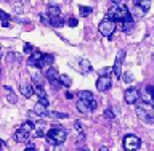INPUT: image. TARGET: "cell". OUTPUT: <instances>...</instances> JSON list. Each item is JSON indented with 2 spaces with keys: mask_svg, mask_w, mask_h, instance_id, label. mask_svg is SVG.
I'll list each match as a JSON object with an SVG mask.
<instances>
[{
  "mask_svg": "<svg viewBox=\"0 0 154 151\" xmlns=\"http://www.w3.org/2000/svg\"><path fill=\"white\" fill-rule=\"evenodd\" d=\"M67 138V132L64 129H50L47 132V142L50 145H61L64 143Z\"/></svg>",
  "mask_w": 154,
  "mask_h": 151,
  "instance_id": "1",
  "label": "cell"
},
{
  "mask_svg": "<svg viewBox=\"0 0 154 151\" xmlns=\"http://www.w3.org/2000/svg\"><path fill=\"white\" fill-rule=\"evenodd\" d=\"M128 14H130V11H128V8L125 7V5L114 3V7H111L109 11H108V18L112 19V21H122V19L125 16H128Z\"/></svg>",
  "mask_w": 154,
  "mask_h": 151,
  "instance_id": "2",
  "label": "cell"
},
{
  "mask_svg": "<svg viewBox=\"0 0 154 151\" xmlns=\"http://www.w3.org/2000/svg\"><path fill=\"white\" fill-rule=\"evenodd\" d=\"M98 31H100V34L103 37H111L114 34V31H116V23L112 21V19L106 18V19H103V21L100 23Z\"/></svg>",
  "mask_w": 154,
  "mask_h": 151,
  "instance_id": "3",
  "label": "cell"
},
{
  "mask_svg": "<svg viewBox=\"0 0 154 151\" xmlns=\"http://www.w3.org/2000/svg\"><path fill=\"white\" fill-rule=\"evenodd\" d=\"M122 145H124V149L125 151H137L140 148V138L137 137V135H133V134L125 135Z\"/></svg>",
  "mask_w": 154,
  "mask_h": 151,
  "instance_id": "4",
  "label": "cell"
},
{
  "mask_svg": "<svg viewBox=\"0 0 154 151\" xmlns=\"http://www.w3.org/2000/svg\"><path fill=\"white\" fill-rule=\"evenodd\" d=\"M124 56H125V52L120 50L117 53V58H116V64L112 68V72L116 77H120V74H122V61H124Z\"/></svg>",
  "mask_w": 154,
  "mask_h": 151,
  "instance_id": "5",
  "label": "cell"
},
{
  "mask_svg": "<svg viewBox=\"0 0 154 151\" xmlns=\"http://www.w3.org/2000/svg\"><path fill=\"white\" fill-rule=\"evenodd\" d=\"M111 84H112V82H111L109 76H100L98 80H96V89L100 92H106V90L111 89Z\"/></svg>",
  "mask_w": 154,
  "mask_h": 151,
  "instance_id": "6",
  "label": "cell"
},
{
  "mask_svg": "<svg viewBox=\"0 0 154 151\" xmlns=\"http://www.w3.org/2000/svg\"><path fill=\"white\" fill-rule=\"evenodd\" d=\"M125 101H127L128 105H135L138 101V98H140V92H138V89H128L127 92H125Z\"/></svg>",
  "mask_w": 154,
  "mask_h": 151,
  "instance_id": "7",
  "label": "cell"
},
{
  "mask_svg": "<svg viewBox=\"0 0 154 151\" xmlns=\"http://www.w3.org/2000/svg\"><path fill=\"white\" fill-rule=\"evenodd\" d=\"M141 98L144 103H152V100H154V87L152 85H146L141 90Z\"/></svg>",
  "mask_w": 154,
  "mask_h": 151,
  "instance_id": "8",
  "label": "cell"
},
{
  "mask_svg": "<svg viewBox=\"0 0 154 151\" xmlns=\"http://www.w3.org/2000/svg\"><path fill=\"white\" fill-rule=\"evenodd\" d=\"M29 138H31V132H27V130H24L21 127L14 132V140L18 143H26V142H29Z\"/></svg>",
  "mask_w": 154,
  "mask_h": 151,
  "instance_id": "9",
  "label": "cell"
},
{
  "mask_svg": "<svg viewBox=\"0 0 154 151\" xmlns=\"http://www.w3.org/2000/svg\"><path fill=\"white\" fill-rule=\"evenodd\" d=\"M53 60H55V56H53V55H42V58L37 63V68H38V69H47L48 66L53 64Z\"/></svg>",
  "mask_w": 154,
  "mask_h": 151,
  "instance_id": "10",
  "label": "cell"
},
{
  "mask_svg": "<svg viewBox=\"0 0 154 151\" xmlns=\"http://www.w3.org/2000/svg\"><path fill=\"white\" fill-rule=\"evenodd\" d=\"M42 58V53L40 52H37V50H34L31 55H29V60H27V63L31 66H37V63H38V60Z\"/></svg>",
  "mask_w": 154,
  "mask_h": 151,
  "instance_id": "11",
  "label": "cell"
},
{
  "mask_svg": "<svg viewBox=\"0 0 154 151\" xmlns=\"http://www.w3.org/2000/svg\"><path fill=\"white\" fill-rule=\"evenodd\" d=\"M77 109L80 111L82 114H87L90 111V106H88V101H85V100H77Z\"/></svg>",
  "mask_w": 154,
  "mask_h": 151,
  "instance_id": "12",
  "label": "cell"
},
{
  "mask_svg": "<svg viewBox=\"0 0 154 151\" xmlns=\"http://www.w3.org/2000/svg\"><path fill=\"white\" fill-rule=\"evenodd\" d=\"M19 90H21V93L26 96V98H29V96L34 95V89H32L31 84H23L21 87H19Z\"/></svg>",
  "mask_w": 154,
  "mask_h": 151,
  "instance_id": "13",
  "label": "cell"
},
{
  "mask_svg": "<svg viewBox=\"0 0 154 151\" xmlns=\"http://www.w3.org/2000/svg\"><path fill=\"white\" fill-rule=\"evenodd\" d=\"M135 5H138V7L146 13L148 10L151 8V0H135Z\"/></svg>",
  "mask_w": 154,
  "mask_h": 151,
  "instance_id": "14",
  "label": "cell"
},
{
  "mask_svg": "<svg viewBox=\"0 0 154 151\" xmlns=\"http://www.w3.org/2000/svg\"><path fill=\"white\" fill-rule=\"evenodd\" d=\"M50 18V26H55V27H61L64 24V19L61 16H48Z\"/></svg>",
  "mask_w": 154,
  "mask_h": 151,
  "instance_id": "15",
  "label": "cell"
},
{
  "mask_svg": "<svg viewBox=\"0 0 154 151\" xmlns=\"http://www.w3.org/2000/svg\"><path fill=\"white\" fill-rule=\"evenodd\" d=\"M77 98L88 101V100H91V98H95V96H93V93H91V92H88V90H82V92H79V93H77Z\"/></svg>",
  "mask_w": 154,
  "mask_h": 151,
  "instance_id": "16",
  "label": "cell"
},
{
  "mask_svg": "<svg viewBox=\"0 0 154 151\" xmlns=\"http://www.w3.org/2000/svg\"><path fill=\"white\" fill-rule=\"evenodd\" d=\"M61 10L58 5H48V16H60Z\"/></svg>",
  "mask_w": 154,
  "mask_h": 151,
  "instance_id": "17",
  "label": "cell"
},
{
  "mask_svg": "<svg viewBox=\"0 0 154 151\" xmlns=\"http://www.w3.org/2000/svg\"><path fill=\"white\" fill-rule=\"evenodd\" d=\"M79 66H80L82 72H85V74L91 71V64H90V63L87 61V60H80V61H79Z\"/></svg>",
  "mask_w": 154,
  "mask_h": 151,
  "instance_id": "18",
  "label": "cell"
},
{
  "mask_svg": "<svg viewBox=\"0 0 154 151\" xmlns=\"http://www.w3.org/2000/svg\"><path fill=\"white\" fill-rule=\"evenodd\" d=\"M74 127H75L77 132H79L80 140H84V138H85V130H84V127H82V122H80V121H75V122H74Z\"/></svg>",
  "mask_w": 154,
  "mask_h": 151,
  "instance_id": "19",
  "label": "cell"
},
{
  "mask_svg": "<svg viewBox=\"0 0 154 151\" xmlns=\"http://www.w3.org/2000/svg\"><path fill=\"white\" fill-rule=\"evenodd\" d=\"M47 106H43L42 103H37L35 105V108H34V111H35V114H38V116H47Z\"/></svg>",
  "mask_w": 154,
  "mask_h": 151,
  "instance_id": "20",
  "label": "cell"
},
{
  "mask_svg": "<svg viewBox=\"0 0 154 151\" xmlns=\"http://www.w3.org/2000/svg\"><path fill=\"white\" fill-rule=\"evenodd\" d=\"M58 79H60L61 85H64V87H69V85H71V77H69V76L61 74V76H58Z\"/></svg>",
  "mask_w": 154,
  "mask_h": 151,
  "instance_id": "21",
  "label": "cell"
},
{
  "mask_svg": "<svg viewBox=\"0 0 154 151\" xmlns=\"http://www.w3.org/2000/svg\"><path fill=\"white\" fill-rule=\"evenodd\" d=\"M79 11H80V16H90L93 10H91L90 7H84V5H82V7L79 8Z\"/></svg>",
  "mask_w": 154,
  "mask_h": 151,
  "instance_id": "22",
  "label": "cell"
},
{
  "mask_svg": "<svg viewBox=\"0 0 154 151\" xmlns=\"http://www.w3.org/2000/svg\"><path fill=\"white\" fill-rule=\"evenodd\" d=\"M34 127H35V125H34V122H32V121H26V122H23V125H21V129L27 130V132H32V130H34Z\"/></svg>",
  "mask_w": 154,
  "mask_h": 151,
  "instance_id": "23",
  "label": "cell"
},
{
  "mask_svg": "<svg viewBox=\"0 0 154 151\" xmlns=\"http://www.w3.org/2000/svg\"><path fill=\"white\" fill-rule=\"evenodd\" d=\"M7 92H8V96H7V98H8L10 103H16V101H18V100H16V95L11 92V89H10V87H7Z\"/></svg>",
  "mask_w": 154,
  "mask_h": 151,
  "instance_id": "24",
  "label": "cell"
},
{
  "mask_svg": "<svg viewBox=\"0 0 154 151\" xmlns=\"http://www.w3.org/2000/svg\"><path fill=\"white\" fill-rule=\"evenodd\" d=\"M23 50H24V53H26V55H31V53L34 52V47L31 45V43H24V48H23Z\"/></svg>",
  "mask_w": 154,
  "mask_h": 151,
  "instance_id": "25",
  "label": "cell"
},
{
  "mask_svg": "<svg viewBox=\"0 0 154 151\" xmlns=\"http://www.w3.org/2000/svg\"><path fill=\"white\" fill-rule=\"evenodd\" d=\"M111 72H112V68H104V69H100L98 74L100 76H109Z\"/></svg>",
  "mask_w": 154,
  "mask_h": 151,
  "instance_id": "26",
  "label": "cell"
},
{
  "mask_svg": "<svg viewBox=\"0 0 154 151\" xmlns=\"http://www.w3.org/2000/svg\"><path fill=\"white\" fill-rule=\"evenodd\" d=\"M133 13H135V16H143V14H144V11H143V10L140 8V7H138V5H135Z\"/></svg>",
  "mask_w": 154,
  "mask_h": 151,
  "instance_id": "27",
  "label": "cell"
},
{
  "mask_svg": "<svg viewBox=\"0 0 154 151\" xmlns=\"http://www.w3.org/2000/svg\"><path fill=\"white\" fill-rule=\"evenodd\" d=\"M88 106H90V111H93L96 106H98V103H96L95 98H91V100H88Z\"/></svg>",
  "mask_w": 154,
  "mask_h": 151,
  "instance_id": "28",
  "label": "cell"
},
{
  "mask_svg": "<svg viewBox=\"0 0 154 151\" xmlns=\"http://www.w3.org/2000/svg\"><path fill=\"white\" fill-rule=\"evenodd\" d=\"M104 116H106L108 119H114V118H116V114L112 113V109H106V111H104Z\"/></svg>",
  "mask_w": 154,
  "mask_h": 151,
  "instance_id": "29",
  "label": "cell"
},
{
  "mask_svg": "<svg viewBox=\"0 0 154 151\" xmlns=\"http://www.w3.org/2000/svg\"><path fill=\"white\" fill-rule=\"evenodd\" d=\"M0 19H2V21H10V14H7L5 11L0 10Z\"/></svg>",
  "mask_w": 154,
  "mask_h": 151,
  "instance_id": "30",
  "label": "cell"
},
{
  "mask_svg": "<svg viewBox=\"0 0 154 151\" xmlns=\"http://www.w3.org/2000/svg\"><path fill=\"white\" fill-rule=\"evenodd\" d=\"M40 21L43 24H50V18H48L47 14H40Z\"/></svg>",
  "mask_w": 154,
  "mask_h": 151,
  "instance_id": "31",
  "label": "cell"
},
{
  "mask_svg": "<svg viewBox=\"0 0 154 151\" xmlns=\"http://www.w3.org/2000/svg\"><path fill=\"white\" fill-rule=\"evenodd\" d=\"M67 24H69L71 27H75V26H77V19H75V18H69V21H67Z\"/></svg>",
  "mask_w": 154,
  "mask_h": 151,
  "instance_id": "32",
  "label": "cell"
},
{
  "mask_svg": "<svg viewBox=\"0 0 154 151\" xmlns=\"http://www.w3.org/2000/svg\"><path fill=\"white\" fill-rule=\"evenodd\" d=\"M124 80H125V82H132V80H133V76H132V74H125V76H124Z\"/></svg>",
  "mask_w": 154,
  "mask_h": 151,
  "instance_id": "33",
  "label": "cell"
},
{
  "mask_svg": "<svg viewBox=\"0 0 154 151\" xmlns=\"http://www.w3.org/2000/svg\"><path fill=\"white\" fill-rule=\"evenodd\" d=\"M35 137H43V130H42V127H38V129L35 130Z\"/></svg>",
  "mask_w": 154,
  "mask_h": 151,
  "instance_id": "34",
  "label": "cell"
},
{
  "mask_svg": "<svg viewBox=\"0 0 154 151\" xmlns=\"http://www.w3.org/2000/svg\"><path fill=\"white\" fill-rule=\"evenodd\" d=\"M72 96H74V93H71V92H67V93H66V98H67V100H71Z\"/></svg>",
  "mask_w": 154,
  "mask_h": 151,
  "instance_id": "35",
  "label": "cell"
},
{
  "mask_svg": "<svg viewBox=\"0 0 154 151\" xmlns=\"http://www.w3.org/2000/svg\"><path fill=\"white\" fill-rule=\"evenodd\" d=\"M111 2H112V3H120L122 0H111Z\"/></svg>",
  "mask_w": 154,
  "mask_h": 151,
  "instance_id": "36",
  "label": "cell"
},
{
  "mask_svg": "<svg viewBox=\"0 0 154 151\" xmlns=\"http://www.w3.org/2000/svg\"><path fill=\"white\" fill-rule=\"evenodd\" d=\"M100 151H108V148H106V146H101V148H100Z\"/></svg>",
  "mask_w": 154,
  "mask_h": 151,
  "instance_id": "37",
  "label": "cell"
},
{
  "mask_svg": "<svg viewBox=\"0 0 154 151\" xmlns=\"http://www.w3.org/2000/svg\"><path fill=\"white\" fill-rule=\"evenodd\" d=\"M2 148H3V142H0V151H2Z\"/></svg>",
  "mask_w": 154,
  "mask_h": 151,
  "instance_id": "38",
  "label": "cell"
},
{
  "mask_svg": "<svg viewBox=\"0 0 154 151\" xmlns=\"http://www.w3.org/2000/svg\"><path fill=\"white\" fill-rule=\"evenodd\" d=\"M26 151H35V149H34V148H29V149H26Z\"/></svg>",
  "mask_w": 154,
  "mask_h": 151,
  "instance_id": "39",
  "label": "cell"
},
{
  "mask_svg": "<svg viewBox=\"0 0 154 151\" xmlns=\"http://www.w3.org/2000/svg\"><path fill=\"white\" fill-rule=\"evenodd\" d=\"M79 151H88V149H79Z\"/></svg>",
  "mask_w": 154,
  "mask_h": 151,
  "instance_id": "40",
  "label": "cell"
}]
</instances>
